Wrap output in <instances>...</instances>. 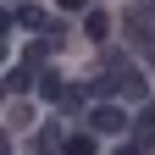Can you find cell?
Returning <instances> with one entry per match:
<instances>
[{"mask_svg":"<svg viewBox=\"0 0 155 155\" xmlns=\"http://www.w3.org/2000/svg\"><path fill=\"white\" fill-rule=\"evenodd\" d=\"M89 127H94V133H122V127H127V111L111 105V100H100V105L89 111Z\"/></svg>","mask_w":155,"mask_h":155,"instance_id":"cell-1","label":"cell"},{"mask_svg":"<svg viewBox=\"0 0 155 155\" xmlns=\"http://www.w3.org/2000/svg\"><path fill=\"white\" fill-rule=\"evenodd\" d=\"M6 89H11V94H28V89H39V67H28V61H17V67L6 72Z\"/></svg>","mask_w":155,"mask_h":155,"instance_id":"cell-2","label":"cell"},{"mask_svg":"<svg viewBox=\"0 0 155 155\" xmlns=\"http://www.w3.org/2000/svg\"><path fill=\"white\" fill-rule=\"evenodd\" d=\"M83 33L94 39V45H105V39H111V17L105 11H83Z\"/></svg>","mask_w":155,"mask_h":155,"instance_id":"cell-3","label":"cell"},{"mask_svg":"<svg viewBox=\"0 0 155 155\" xmlns=\"http://www.w3.org/2000/svg\"><path fill=\"white\" fill-rule=\"evenodd\" d=\"M116 94L122 100H144V78L139 72H116Z\"/></svg>","mask_w":155,"mask_h":155,"instance_id":"cell-4","label":"cell"},{"mask_svg":"<svg viewBox=\"0 0 155 155\" xmlns=\"http://www.w3.org/2000/svg\"><path fill=\"white\" fill-rule=\"evenodd\" d=\"M61 127H39V139H33V155H50V150H61Z\"/></svg>","mask_w":155,"mask_h":155,"instance_id":"cell-5","label":"cell"},{"mask_svg":"<svg viewBox=\"0 0 155 155\" xmlns=\"http://www.w3.org/2000/svg\"><path fill=\"white\" fill-rule=\"evenodd\" d=\"M61 155H94V133H67Z\"/></svg>","mask_w":155,"mask_h":155,"instance_id":"cell-6","label":"cell"},{"mask_svg":"<svg viewBox=\"0 0 155 155\" xmlns=\"http://www.w3.org/2000/svg\"><path fill=\"white\" fill-rule=\"evenodd\" d=\"M39 94H45V100H61L67 89H61V78H55V72H39Z\"/></svg>","mask_w":155,"mask_h":155,"instance_id":"cell-7","label":"cell"},{"mask_svg":"<svg viewBox=\"0 0 155 155\" xmlns=\"http://www.w3.org/2000/svg\"><path fill=\"white\" fill-rule=\"evenodd\" d=\"M17 22H22V28H45V11H39V6H17Z\"/></svg>","mask_w":155,"mask_h":155,"instance_id":"cell-8","label":"cell"},{"mask_svg":"<svg viewBox=\"0 0 155 155\" xmlns=\"http://www.w3.org/2000/svg\"><path fill=\"white\" fill-rule=\"evenodd\" d=\"M55 6H61V11H94L89 0H55Z\"/></svg>","mask_w":155,"mask_h":155,"instance_id":"cell-9","label":"cell"},{"mask_svg":"<svg viewBox=\"0 0 155 155\" xmlns=\"http://www.w3.org/2000/svg\"><path fill=\"white\" fill-rule=\"evenodd\" d=\"M0 155H11V133H0Z\"/></svg>","mask_w":155,"mask_h":155,"instance_id":"cell-10","label":"cell"},{"mask_svg":"<svg viewBox=\"0 0 155 155\" xmlns=\"http://www.w3.org/2000/svg\"><path fill=\"white\" fill-rule=\"evenodd\" d=\"M116 155H144V150H139V144H122V150H116Z\"/></svg>","mask_w":155,"mask_h":155,"instance_id":"cell-11","label":"cell"},{"mask_svg":"<svg viewBox=\"0 0 155 155\" xmlns=\"http://www.w3.org/2000/svg\"><path fill=\"white\" fill-rule=\"evenodd\" d=\"M6 28H11V17H6V11H0V33H6Z\"/></svg>","mask_w":155,"mask_h":155,"instance_id":"cell-12","label":"cell"},{"mask_svg":"<svg viewBox=\"0 0 155 155\" xmlns=\"http://www.w3.org/2000/svg\"><path fill=\"white\" fill-rule=\"evenodd\" d=\"M0 67H6V45H0Z\"/></svg>","mask_w":155,"mask_h":155,"instance_id":"cell-13","label":"cell"},{"mask_svg":"<svg viewBox=\"0 0 155 155\" xmlns=\"http://www.w3.org/2000/svg\"><path fill=\"white\" fill-rule=\"evenodd\" d=\"M0 100H6V89H0Z\"/></svg>","mask_w":155,"mask_h":155,"instance_id":"cell-14","label":"cell"}]
</instances>
